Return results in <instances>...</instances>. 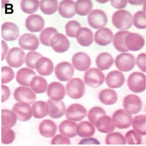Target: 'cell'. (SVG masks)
<instances>
[{
	"label": "cell",
	"instance_id": "cell-32",
	"mask_svg": "<svg viewBox=\"0 0 146 146\" xmlns=\"http://www.w3.org/2000/svg\"><path fill=\"white\" fill-rule=\"evenodd\" d=\"M98 98L101 102L105 105H112L117 101V94L111 89H105L100 92Z\"/></svg>",
	"mask_w": 146,
	"mask_h": 146
},
{
	"label": "cell",
	"instance_id": "cell-15",
	"mask_svg": "<svg viewBox=\"0 0 146 146\" xmlns=\"http://www.w3.org/2000/svg\"><path fill=\"white\" fill-rule=\"evenodd\" d=\"M12 111L15 112L17 119L20 121H27L33 116L32 108L29 105L24 102H19L15 104L13 108Z\"/></svg>",
	"mask_w": 146,
	"mask_h": 146
},
{
	"label": "cell",
	"instance_id": "cell-6",
	"mask_svg": "<svg viewBox=\"0 0 146 146\" xmlns=\"http://www.w3.org/2000/svg\"><path fill=\"white\" fill-rule=\"evenodd\" d=\"M116 68L121 72H128L133 69L135 65V59L129 53H122L118 55L115 61Z\"/></svg>",
	"mask_w": 146,
	"mask_h": 146
},
{
	"label": "cell",
	"instance_id": "cell-56",
	"mask_svg": "<svg viewBox=\"0 0 146 146\" xmlns=\"http://www.w3.org/2000/svg\"><path fill=\"white\" fill-rule=\"evenodd\" d=\"M2 60H3L6 57L7 52H8L9 47L7 43L4 41L2 40Z\"/></svg>",
	"mask_w": 146,
	"mask_h": 146
},
{
	"label": "cell",
	"instance_id": "cell-1",
	"mask_svg": "<svg viewBox=\"0 0 146 146\" xmlns=\"http://www.w3.org/2000/svg\"><path fill=\"white\" fill-rule=\"evenodd\" d=\"M112 22L117 29L121 30V31L128 30L133 25L132 15L127 10H119L113 14Z\"/></svg>",
	"mask_w": 146,
	"mask_h": 146
},
{
	"label": "cell",
	"instance_id": "cell-44",
	"mask_svg": "<svg viewBox=\"0 0 146 146\" xmlns=\"http://www.w3.org/2000/svg\"><path fill=\"white\" fill-rule=\"evenodd\" d=\"M15 139L14 131L10 128L2 127L1 128V142L4 145L11 144Z\"/></svg>",
	"mask_w": 146,
	"mask_h": 146
},
{
	"label": "cell",
	"instance_id": "cell-5",
	"mask_svg": "<svg viewBox=\"0 0 146 146\" xmlns=\"http://www.w3.org/2000/svg\"><path fill=\"white\" fill-rule=\"evenodd\" d=\"M132 116L125 110L116 111L112 115V120L114 125L120 129L129 128L132 123Z\"/></svg>",
	"mask_w": 146,
	"mask_h": 146
},
{
	"label": "cell",
	"instance_id": "cell-12",
	"mask_svg": "<svg viewBox=\"0 0 146 146\" xmlns=\"http://www.w3.org/2000/svg\"><path fill=\"white\" fill-rule=\"evenodd\" d=\"M66 118L71 121H80L87 115V110L82 105L74 104L71 105L65 112Z\"/></svg>",
	"mask_w": 146,
	"mask_h": 146
},
{
	"label": "cell",
	"instance_id": "cell-43",
	"mask_svg": "<svg viewBox=\"0 0 146 146\" xmlns=\"http://www.w3.org/2000/svg\"><path fill=\"white\" fill-rule=\"evenodd\" d=\"M106 145H125V137L119 132L111 133L108 134L106 138Z\"/></svg>",
	"mask_w": 146,
	"mask_h": 146
},
{
	"label": "cell",
	"instance_id": "cell-53",
	"mask_svg": "<svg viewBox=\"0 0 146 146\" xmlns=\"http://www.w3.org/2000/svg\"><path fill=\"white\" fill-rule=\"evenodd\" d=\"M1 90H2V102H4L9 100L10 97L11 92L9 88L6 86L2 85L1 86Z\"/></svg>",
	"mask_w": 146,
	"mask_h": 146
},
{
	"label": "cell",
	"instance_id": "cell-16",
	"mask_svg": "<svg viewBox=\"0 0 146 146\" xmlns=\"http://www.w3.org/2000/svg\"><path fill=\"white\" fill-rule=\"evenodd\" d=\"M2 37L6 41H14L18 38L20 31L18 27L13 22H5L1 27Z\"/></svg>",
	"mask_w": 146,
	"mask_h": 146
},
{
	"label": "cell",
	"instance_id": "cell-9",
	"mask_svg": "<svg viewBox=\"0 0 146 146\" xmlns=\"http://www.w3.org/2000/svg\"><path fill=\"white\" fill-rule=\"evenodd\" d=\"M57 79L61 82H67L73 78L74 69L73 65L68 62L64 61L58 64L55 70Z\"/></svg>",
	"mask_w": 146,
	"mask_h": 146
},
{
	"label": "cell",
	"instance_id": "cell-20",
	"mask_svg": "<svg viewBox=\"0 0 146 146\" xmlns=\"http://www.w3.org/2000/svg\"><path fill=\"white\" fill-rule=\"evenodd\" d=\"M47 96L51 100L60 101L65 96L66 92L64 86L60 83L54 82L49 84L47 88Z\"/></svg>",
	"mask_w": 146,
	"mask_h": 146
},
{
	"label": "cell",
	"instance_id": "cell-8",
	"mask_svg": "<svg viewBox=\"0 0 146 146\" xmlns=\"http://www.w3.org/2000/svg\"><path fill=\"white\" fill-rule=\"evenodd\" d=\"M88 21L92 28L100 29L107 24L108 17L104 11L98 9L94 10L89 14Z\"/></svg>",
	"mask_w": 146,
	"mask_h": 146
},
{
	"label": "cell",
	"instance_id": "cell-27",
	"mask_svg": "<svg viewBox=\"0 0 146 146\" xmlns=\"http://www.w3.org/2000/svg\"><path fill=\"white\" fill-rule=\"evenodd\" d=\"M75 4L73 1H62L58 6V13L60 15L65 19H71L75 15Z\"/></svg>",
	"mask_w": 146,
	"mask_h": 146
},
{
	"label": "cell",
	"instance_id": "cell-4",
	"mask_svg": "<svg viewBox=\"0 0 146 146\" xmlns=\"http://www.w3.org/2000/svg\"><path fill=\"white\" fill-rule=\"evenodd\" d=\"M105 75L97 68H91L84 74L85 83L92 88H98L103 84L105 81Z\"/></svg>",
	"mask_w": 146,
	"mask_h": 146
},
{
	"label": "cell",
	"instance_id": "cell-48",
	"mask_svg": "<svg viewBox=\"0 0 146 146\" xmlns=\"http://www.w3.org/2000/svg\"><path fill=\"white\" fill-rule=\"evenodd\" d=\"M42 57V55L37 52H29L25 56V62L27 66L32 69H36V61Z\"/></svg>",
	"mask_w": 146,
	"mask_h": 146
},
{
	"label": "cell",
	"instance_id": "cell-51",
	"mask_svg": "<svg viewBox=\"0 0 146 146\" xmlns=\"http://www.w3.org/2000/svg\"><path fill=\"white\" fill-rule=\"evenodd\" d=\"M51 145H70L71 142L70 139L60 134L56 135L54 137H53L52 139L51 142Z\"/></svg>",
	"mask_w": 146,
	"mask_h": 146
},
{
	"label": "cell",
	"instance_id": "cell-10",
	"mask_svg": "<svg viewBox=\"0 0 146 146\" xmlns=\"http://www.w3.org/2000/svg\"><path fill=\"white\" fill-rule=\"evenodd\" d=\"M123 107L130 115H135L141 111L142 102L138 96L135 94H129L123 100Z\"/></svg>",
	"mask_w": 146,
	"mask_h": 146
},
{
	"label": "cell",
	"instance_id": "cell-54",
	"mask_svg": "<svg viewBox=\"0 0 146 146\" xmlns=\"http://www.w3.org/2000/svg\"><path fill=\"white\" fill-rule=\"evenodd\" d=\"M110 2H111V4L112 6V7L115 9H121L125 8L128 4L127 1L111 0V1H110Z\"/></svg>",
	"mask_w": 146,
	"mask_h": 146
},
{
	"label": "cell",
	"instance_id": "cell-13",
	"mask_svg": "<svg viewBox=\"0 0 146 146\" xmlns=\"http://www.w3.org/2000/svg\"><path fill=\"white\" fill-rule=\"evenodd\" d=\"M70 42L67 37L61 33H57L50 40V46L56 52L64 53L70 47Z\"/></svg>",
	"mask_w": 146,
	"mask_h": 146
},
{
	"label": "cell",
	"instance_id": "cell-36",
	"mask_svg": "<svg viewBox=\"0 0 146 146\" xmlns=\"http://www.w3.org/2000/svg\"><path fill=\"white\" fill-rule=\"evenodd\" d=\"M96 131L94 126L88 121H82L76 127V134L82 138L92 137Z\"/></svg>",
	"mask_w": 146,
	"mask_h": 146
},
{
	"label": "cell",
	"instance_id": "cell-50",
	"mask_svg": "<svg viewBox=\"0 0 146 146\" xmlns=\"http://www.w3.org/2000/svg\"><path fill=\"white\" fill-rule=\"evenodd\" d=\"M1 82L2 84H7L14 78V72L9 66H3L1 68Z\"/></svg>",
	"mask_w": 146,
	"mask_h": 146
},
{
	"label": "cell",
	"instance_id": "cell-45",
	"mask_svg": "<svg viewBox=\"0 0 146 146\" xmlns=\"http://www.w3.org/2000/svg\"><path fill=\"white\" fill-rule=\"evenodd\" d=\"M106 115V112L100 107H94L88 112V118L91 124L93 125H96L97 120L101 116Z\"/></svg>",
	"mask_w": 146,
	"mask_h": 146
},
{
	"label": "cell",
	"instance_id": "cell-49",
	"mask_svg": "<svg viewBox=\"0 0 146 146\" xmlns=\"http://www.w3.org/2000/svg\"><path fill=\"white\" fill-rule=\"evenodd\" d=\"M125 138L126 143L129 145H141L142 141L141 135L134 130L128 131Z\"/></svg>",
	"mask_w": 146,
	"mask_h": 146
},
{
	"label": "cell",
	"instance_id": "cell-52",
	"mask_svg": "<svg viewBox=\"0 0 146 146\" xmlns=\"http://www.w3.org/2000/svg\"><path fill=\"white\" fill-rule=\"evenodd\" d=\"M146 54H141L137 58V65L139 69L144 73H146Z\"/></svg>",
	"mask_w": 146,
	"mask_h": 146
},
{
	"label": "cell",
	"instance_id": "cell-14",
	"mask_svg": "<svg viewBox=\"0 0 146 146\" xmlns=\"http://www.w3.org/2000/svg\"><path fill=\"white\" fill-rule=\"evenodd\" d=\"M125 44L129 51H138L144 47L145 40L143 36L138 33H129L125 38Z\"/></svg>",
	"mask_w": 146,
	"mask_h": 146
},
{
	"label": "cell",
	"instance_id": "cell-35",
	"mask_svg": "<svg viewBox=\"0 0 146 146\" xmlns=\"http://www.w3.org/2000/svg\"><path fill=\"white\" fill-rule=\"evenodd\" d=\"M130 32L123 31L117 32L113 38V44L115 49L119 52H128L127 48L125 44V38Z\"/></svg>",
	"mask_w": 146,
	"mask_h": 146
},
{
	"label": "cell",
	"instance_id": "cell-30",
	"mask_svg": "<svg viewBox=\"0 0 146 146\" xmlns=\"http://www.w3.org/2000/svg\"><path fill=\"white\" fill-rule=\"evenodd\" d=\"M77 124L69 120H66L59 125L58 130L60 134L67 138H74L76 135Z\"/></svg>",
	"mask_w": 146,
	"mask_h": 146
},
{
	"label": "cell",
	"instance_id": "cell-47",
	"mask_svg": "<svg viewBox=\"0 0 146 146\" xmlns=\"http://www.w3.org/2000/svg\"><path fill=\"white\" fill-rule=\"evenodd\" d=\"M81 28L79 23L75 20L69 21L65 26L66 35L69 37L75 38L78 31Z\"/></svg>",
	"mask_w": 146,
	"mask_h": 146
},
{
	"label": "cell",
	"instance_id": "cell-29",
	"mask_svg": "<svg viewBox=\"0 0 146 146\" xmlns=\"http://www.w3.org/2000/svg\"><path fill=\"white\" fill-rule=\"evenodd\" d=\"M95 126L100 132L103 133H111L115 129L112 119L107 115L100 117L97 120Z\"/></svg>",
	"mask_w": 146,
	"mask_h": 146
},
{
	"label": "cell",
	"instance_id": "cell-11",
	"mask_svg": "<svg viewBox=\"0 0 146 146\" xmlns=\"http://www.w3.org/2000/svg\"><path fill=\"white\" fill-rule=\"evenodd\" d=\"M14 97L17 101L31 105L36 100V94L31 88L25 87H19L14 92Z\"/></svg>",
	"mask_w": 146,
	"mask_h": 146
},
{
	"label": "cell",
	"instance_id": "cell-25",
	"mask_svg": "<svg viewBox=\"0 0 146 146\" xmlns=\"http://www.w3.org/2000/svg\"><path fill=\"white\" fill-rule=\"evenodd\" d=\"M36 76V73L33 70L27 68H23L18 72L16 79L20 85L29 87L31 80Z\"/></svg>",
	"mask_w": 146,
	"mask_h": 146
},
{
	"label": "cell",
	"instance_id": "cell-55",
	"mask_svg": "<svg viewBox=\"0 0 146 146\" xmlns=\"http://www.w3.org/2000/svg\"><path fill=\"white\" fill-rule=\"evenodd\" d=\"M79 145H100V143L95 138L89 137L81 140Z\"/></svg>",
	"mask_w": 146,
	"mask_h": 146
},
{
	"label": "cell",
	"instance_id": "cell-38",
	"mask_svg": "<svg viewBox=\"0 0 146 146\" xmlns=\"http://www.w3.org/2000/svg\"><path fill=\"white\" fill-rule=\"evenodd\" d=\"M32 109L33 116L38 119H43L48 115L47 103L44 101L35 102L32 105Z\"/></svg>",
	"mask_w": 146,
	"mask_h": 146
},
{
	"label": "cell",
	"instance_id": "cell-19",
	"mask_svg": "<svg viewBox=\"0 0 146 146\" xmlns=\"http://www.w3.org/2000/svg\"><path fill=\"white\" fill-rule=\"evenodd\" d=\"M19 44L23 50L35 51L39 47V42L36 36L33 34L25 33L19 38Z\"/></svg>",
	"mask_w": 146,
	"mask_h": 146
},
{
	"label": "cell",
	"instance_id": "cell-18",
	"mask_svg": "<svg viewBox=\"0 0 146 146\" xmlns=\"http://www.w3.org/2000/svg\"><path fill=\"white\" fill-rule=\"evenodd\" d=\"M48 115L52 119L61 118L65 113L66 108L63 101H55L49 99L47 102Z\"/></svg>",
	"mask_w": 146,
	"mask_h": 146
},
{
	"label": "cell",
	"instance_id": "cell-41",
	"mask_svg": "<svg viewBox=\"0 0 146 146\" xmlns=\"http://www.w3.org/2000/svg\"><path fill=\"white\" fill-rule=\"evenodd\" d=\"M39 2L37 0H23L21 1V10L28 14H32L38 9Z\"/></svg>",
	"mask_w": 146,
	"mask_h": 146
},
{
	"label": "cell",
	"instance_id": "cell-3",
	"mask_svg": "<svg viewBox=\"0 0 146 146\" xmlns=\"http://www.w3.org/2000/svg\"><path fill=\"white\" fill-rule=\"evenodd\" d=\"M66 90L68 95L72 98L78 100L82 98L86 91L85 84L79 78H73L67 83Z\"/></svg>",
	"mask_w": 146,
	"mask_h": 146
},
{
	"label": "cell",
	"instance_id": "cell-22",
	"mask_svg": "<svg viewBox=\"0 0 146 146\" xmlns=\"http://www.w3.org/2000/svg\"><path fill=\"white\" fill-rule=\"evenodd\" d=\"M36 69L40 75L48 76L54 72V64L50 58L42 57L36 61Z\"/></svg>",
	"mask_w": 146,
	"mask_h": 146
},
{
	"label": "cell",
	"instance_id": "cell-31",
	"mask_svg": "<svg viewBox=\"0 0 146 146\" xmlns=\"http://www.w3.org/2000/svg\"><path fill=\"white\" fill-rule=\"evenodd\" d=\"M96 64L99 70H107L112 66L113 59L109 53L103 52L97 57Z\"/></svg>",
	"mask_w": 146,
	"mask_h": 146
},
{
	"label": "cell",
	"instance_id": "cell-7",
	"mask_svg": "<svg viewBox=\"0 0 146 146\" xmlns=\"http://www.w3.org/2000/svg\"><path fill=\"white\" fill-rule=\"evenodd\" d=\"M25 54L23 50L19 47H13L8 52L6 61L8 65L13 68H18L24 63Z\"/></svg>",
	"mask_w": 146,
	"mask_h": 146
},
{
	"label": "cell",
	"instance_id": "cell-34",
	"mask_svg": "<svg viewBox=\"0 0 146 146\" xmlns=\"http://www.w3.org/2000/svg\"><path fill=\"white\" fill-rule=\"evenodd\" d=\"M2 126L7 128H12L17 123V117L14 112L11 110L3 109L1 111Z\"/></svg>",
	"mask_w": 146,
	"mask_h": 146
},
{
	"label": "cell",
	"instance_id": "cell-28",
	"mask_svg": "<svg viewBox=\"0 0 146 146\" xmlns=\"http://www.w3.org/2000/svg\"><path fill=\"white\" fill-rule=\"evenodd\" d=\"M39 131L40 135L45 138L54 137L57 131V125L51 120H44L39 124Z\"/></svg>",
	"mask_w": 146,
	"mask_h": 146
},
{
	"label": "cell",
	"instance_id": "cell-21",
	"mask_svg": "<svg viewBox=\"0 0 146 146\" xmlns=\"http://www.w3.org/2000/svg\"><path fill=\"white\" fill-rule=\"evenodd\" d=\"M27 29L32 33L40 32L44 27V20L39 15H31L25 21Z\"/></svg>",
	"mask_w": 146,
	"mask_h": 146
},
{
	"label": "cell",
	"instance_id": "cell-39",
	"mask_svg": "<svg viewBox=\"0 0 146 146\" xmlns=\"http://www.w3.org/2000/svg\"><path fill=\"white\" fill-rule=\"evenodd\" d=\"M131 123L132 127L141 135H146V116L145 115H139L135 116Z\"/></svg>",
	"mask_w": 146,
	"mask_h": 146
},
{
	"label": "cell",
	"instance_id": "cell-46",
	"mask_svg": "<svg viewBox=\"0 0 146 146\" xmlns=\"http://www.w3.org/2000/svg\"><path fill=\"white\" fill-rule=\"evenodd\" d=\"M146 13L142 11H137L133 17V23L138 29H145L146 28Z\"/></svg>",
	"mask_w": 146,
	"mask_h": 146
},
{
	"label": "cell",
	"instance_id": "cell-33",
	"mask_svg": "<svg viewBox=\"0 0 146 146\" xmlns=\"http://www.w3.org/2000/svg\"><path fill=\"white\" fill-rule=\"evenodd\" d=\"M30 87L35 93L42 94L47 91L48 84L47 80L43 77L36 76L31 80Z\"/></svg>",
	"mask_w": 146,
	"mask_h": 146
},
{
	"label": "cell",
	"instance_id": "cell-24",
	"mask_svg": "<svg viewBox=\"0 0 146 146\" xmlns=\"http://www.w3.org/2000/svg\"><path fill=\"white\" fill-rule=\"evenodd\" d=\"M113 38L112 32L106 28H102L97 31L94 35L95 42L101 46H106L110 44Z\"/></svg>",
	"mask_w": 146,
	"mask_h": 146
},
{
	"label": "cell",
	"instance_id": "cell-17",
	"mask_svg": "<svg viewBox=\"0 0 146 146\" xmlns=\"http://www.w3.org/2000/svg\"><path fill=\"white\" fill-rule=\"evenodd\" d=\"M74 68L78 71L84 72L89 69L91 65V59L86 53L79 52L76 53L72 58Z\"/></svg>",
	"mask_w": 146,
	"mask_h": 146
},
{
	"label": "cell",
	"instance_id": "cell-2",
	"mask_svg": "<svg viewBox=\"0 0 146 146\" xmlns=\"http://www.w3.org/2000/svg\"><path fill=\"white\" fill-rule=\"evenodd\" d=\"M128 86L131 91L139 93L146 90V76L139 72L131 73L128 77Z\"/></svg>",
	"mask_w": 146,
	"mask_h": 146
},
{
	"label": "cell",
	"instance_id": "cell-42",
	"mask_svg": "<svg viewBox=\"0 0 146 146\" xmlns=\"http://www.w3.org/2000/svg\"><path fill=\"white\" fill-rule=\"evenodd\" d=\"M57 33V31L52 27H48L42 31L39 35L40 43L44 46H50V40Z\"/></svg>",
	"mask_w": 146,
	"mask_h": 146
},
{
	"label": "cell",
	"instance_id": "cell-23",
	"mask_svg": "<svg viewBox=\"0 0 146 146\" xmlns=\"http://www.w3.org/2000/svg\"><path fill=\"white\" fill-rule=\"evenodd\" d=\"M108 86L111 88H119L125 83V76L121 72L114 70L110 72L106 78Z\"/></svg>",
	"mask_w": 146,
	"mask_h": 146
},
{
	"label": "cell",
	"instance_id": "cell-26",
	"mask_svg": "<svg viewBox=\"0 0 146 146\" xmlns=\"http://www.w3.org/2000/svg\"><path fill=\"white\" fill-rule=\"evenodd\" d=\"M75 38L78 43L83 47H89L93 42V34L88 28H81L78 31Z\"/></svg>",
	"mask_w": 146,
	"mask_h": 146
},
{
	"label": "cell",
	"instance_id": "cell-40",
	"mask_svg": "<svg viewBox=\"0 0 146 146\" xmlns=\"http://www.w3.org/2000/svg\"><path fill=\"white\" fill-rule=\"evenodd\" d=\"M40 9L44 14L52 15L58 9V1L56 0H42L40 2Z\"/></svg>",
	"mask_w": 146,
	"mask_h": 146
},
{
	"label": "cell",
	"instance_id": "cell-37",
	"mask_svg": "<svg viewBox=\"0 0 146 146\" xmlns=\"http://www.w3.org/2000/svg\"><path fill=\"white\" fill-rule=\"evenodd\" d=\"M93 8V3L89 0H79L75 4V11L80 16L87 15Z\"/></svg>",
	"mask_w": 146,
	"mask_h": 146
}]
</instances>
